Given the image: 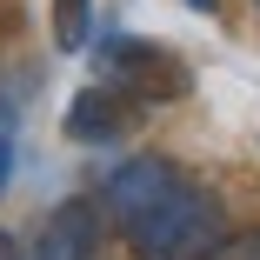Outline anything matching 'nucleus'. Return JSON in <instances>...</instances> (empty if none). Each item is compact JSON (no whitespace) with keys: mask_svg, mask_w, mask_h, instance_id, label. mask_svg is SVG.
I'll return each mask as SVG.
<instances>
[{"mask_svg":"<svg viewBox=\"0 0 260 260\" xmlns=\"http://www.w3.org/2000/svg\"><path fill=\"white\" fill-rule=\"evenodd\" d=\"M220 240H227V214H220V200L200 193L193 180L127 234L134 260H214Z\"/></svg>","mask_w":260,"mask_h":260,"instance_id":"nucleus-1","label":"nucleus"},{"mask_svg":"<svg viewBox=\"0 0 260 260\" xmlns=\"http://www.w3.org/2000/svg\"><path fill=\"white\" fill-rule=\"evenodd\" d=\"M187 80H193L187 60L153 47V40H140V34L100 40V87H114L120 100H180Z\"/></svg>","mask_w":260,"mask_h":260,"instance_id":"nucleus-2","label":"nucleus"},{"mask_svg":"<svg viewBox=\"0 0 260 260\" xmlns=\"http://www.w3.org/2000/svg\"><path fill=\"white\" fill-rule=\"evenodd\" d=\"M180 187H187V174L167 160V153H134V160L107 167V180H100V214H107L120 234H134L153 207H167Z\"/></svg>","mask_w":260,"mask_h":260,"instance_id":"nucleus-3","label":"nucleus"},{"mask_svg":"<svg viewBox=\"0 0 260 260\" xmlns=\"http://www.w3.org/2000/svg\"><path fill=\"white\" fill-rule=\"evenodd\" d=\"M20 260H100V207L93 200H60L34 227Z\"/></svg>","mask_w":260,"mask_h":260,"instance_id":"nucleus-4","label":"nucleus"},{"mask_svg":"<svg viewBox=\"0 0 260 260\" xmlns=\"http://www.w3.org/2000/svg\"><path fill=\"white\" fill-rule=\"evenodd\" d=\"M60 134H67L74 147H114V140L134 134V100H120L114 87H80V93L67 100Z\"/></svg>","mask_w":260,"mask_h":260,"instance_id":"nucleus-5","label":"nucleus"},{"mask_svg":"<svg viewBox=\"0 0 260 260\" xmlns=\"http://www.w3.org/2000/svg\"><path fill=\"white\" fill-rule=\"evenodd\" d=\"M87 40H93V0H54V47L80 54Z\"/></svg>","mask_w":260,"mask_h":260,"instance_id":"nucleus-6","label":"nucleus"},{"mask_svg":"<svg viewBox=\"0 0 260 260\" xmlns=\"http://www.w3.org/2000/svg\"><path fill=\"white\" fill-rule=\"evenodd\" d=\"M214 260H260V227H240V234H227Z\"/></svg>","mask_w":260,"mask_h":260,"instance_id":"nucleus-7","label":"nucleus"},{"mask_svg":"<svg viewBox=\"0 0 260 260\" xmlns=\"http://www.w3.org/2000/svg\"><path fill=\"white\" fill-rule=\"evenodd\" d=\"M7 174H14V134L0 127V193H7Z\"/></svg>","mask_w":260,"mask_h":260,"instance_id":"nucleus-8","label":"nucleus"},{"mask_svg":"<svg viewBox=\"0 0 260 260\" xmlns=\"http://www.w3.org/2000/svg\"><path fill=\"white\" fill-rule=\"evenodd\" d=\"M0 260H20V247H14V240H7V234H0Z\"/></svg>","mask_w":260,"mask_h":260,"instance_id":"nucleus-9","label":"nucleus"},{"mask_svg":"<svg viewBox=\"0 0 260 260\" xmlns=\"http://www.w3.org/2000/svg\"><path fill=\"white\" fill-rule=\"evenodd\" d=\"M187 7H193V14H214V0H187Z\"/></svg>","mask_w":260,"mask_h":260,"instance_id":"nucleus-10","label":"nucleus"},{"mask_svg":"<svg viewBox=\"0 0 260 260\" xmlns=\"http://www.w3.org/2000/svg\"><path fill=\"white\" fill-rule=\"evenodd\" d=\"M253 7H260V0H253Z\"/></svg>","mask_w":260,"mask_h":260,"instance_id":"nucleus-11","label":"nucleus"}]
</instances>
